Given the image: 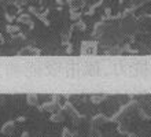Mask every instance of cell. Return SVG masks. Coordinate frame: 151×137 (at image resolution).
<instances>
[{
	"label": "cell",
	"mask_w": 151,
	"mask_h": 137,
	"mask_svg": "<svg viewBox=\"0 0 151 137\" xmlns=\"http://www.w3.org/2000/svg\"><path fill=\"white\" fill-rule=\"evenodd\" d=\"M35 54H39L37 51H33L32 48H25V49H22V51L19 52V56H24V55H35Z\"/></svg>",
	"instance_id": "10"
},
{
	"label": "cell",
	"mask_w": 151,
	"mask_h": 137,
	"mask_svg": "<svg viewBox=\"0 0 151 137\" xmlns=\"http://www.w3.org/2000/svg\"><path fill=\"white\" fill-rule=\"evenodd\" d=\"M70 136H72V132H70L68 128L62 130V136H60V137H70Z\"/></svg>",
	"instance_id": "13"
},
{
	"label": "cell",
	"mask_w": 151,
	"mask_h": 137,
	"mask_svg": "<svg viewBox=\"0 0 151 137\" xmlns=\"http://www.w3.org/2000/svg\"><path fill=\"white\" fill-rule=\"evenodd\" d=\"M21 137H30V134L28 133V132H24V133H22V136Z\"/></svg>",
	"instance_id": "15"
},
{
	"label": "cell",
	"mask_w": 151,
	"mask_h": 137,
	"mask_svg": "<svg viewBox=\"0 0 151 137\" xmlns=\"http://www.w3.org/2000/svg\"><path fill=\"white\" fill-rule=\"evenodd\" d=\"M62 110L65 111V114H68V117L70 118L73 122H76V123H77V122H78L80 119L83 118L81 115H80L78 111L76 110V107L73 106L70 102H66V103H65V106L62 107Z\"/></svg>",
	"instance_id": "2"
},
{
	"label": "cell",
	"mask_w": 151,
	"mask_h": 137,
	"mask_svg": "<svg viewBox=\"0 0 151 137\" xmlns=\"http://www.w3.org/2000/svg\"><path fill=\"white\" fill-rule=\"evenodd\" d=\"M15 130V122L14 121H8L6 122L3 126H1V133L6 134V136H10V134L14 133Z\"/></svg>",
	"instance_id": "5"
},
{
	"label": "cell",
	"mask_w": 151,
	"mask_h": 137,
	"mask_svg": "<svg viewBox=\"0 0 151 137\" xmlns=\"http://www.w3.org/2000/svg\"><path fill=\"white\" fill-rule=\"evenodd\" d=\"M81 52H83V54H95L96 52V45L93 43H84Z\"/></svg>",
	"instance_id": "7"
},
{
	"label": "cell",
	"mask_w": 151,
	"mask_h": 137,
	"mask_svg": "<svg viewBox=\"0 0 151 137\" xmlns=\"http://www.w3.org/2000/svg\"><path fill=\"white\" fill-rule=\"evenodd\" d=\"M17 122H25V117H19L17 119Z\"/></svg>",
	"instance_id": "14"
},
{
	"label": "cell",
	"mask_w": 151,
	"mask_h": 137,
	"mask_svg": "<svg viewBox=\"0 0 151 137\" xmlns=\"http://www.w3.org/2000/svg\"><path fill=\"white\" fill-rule=\"evenodd\" d=\"M107 122H110V119H109V118H106L104 115H102V114H98V115H95V117L92 118L91 128H92V129H99L103 123H107Z\"/></svg>",
	"instance_id": "3"
},
{
	"label": "cell",
	"mask_w": 151,
	"mask_h": 137,
	"mask_svg": "<svg viewBox=\"0 0 151 137\" xmlns=\"http://www.w3.org/2000/svg\"><path fill=\"white\" fill-rule=\"evenodd\" d=\"M139 115L143 118V119H148V121H151V117H150V115H147V114L144 113L143 110H140V108H139Z\"/></svg>",
	"instance_id": "11"
},
{
	"label": "cell",
	"mask_w": 151,
	"mask_h": 137,
	"mask_svg": "<svg viewBox=\"0 0 151 137\" xmlns=\"http://www.w3.org/2000/svg\"><path fill=\"white\" fill-rule=\"evenodd\" d=\"M104 99H106V95H92V96H91L92 103H95V104H99V103H102Z\"/></svg>",
	"instance_id": "9"
},
{
	"label": "cell",
	"mask_w": 151,
	"mask_h": 137,
	"mask_svg": "<svg viewBox=\"0 0 151 137\" xmlns=\"http://www.w3.org/2000/svg\"><path fill=\"white\" fill-rule=\"evenodd\" d=\"M137 110H139L137 103H136L135 100H132V102H129L128 104H125V106L119 110L117 114H114V115L110 118V121H111V122L118 121V119H121L122 117H128V115H131L132 113H135V111H137Z\"/></svg>",
	"instance_id": "1"
},
{
	"label": "cell",
	"mask_w": 151,
	"mask_h": 137,
	"mask_svg": "<svg viewBox=\"0 0 151 137\" xmlns=\"http://www.w3.org/2000/svg\"><path fill=\"white\" fill-rule=\"evenodd\" d=\"M40 108L43 110V111H45V113H56V111H59L62 107H60L59 103L51 100V102H45Z\"/></svg>",
	"instance_id": "4"
},
{
	"label": "cell",
	"mask_w": 151,
	"mask_h": 137,
	"mask_svg": "<svg viewBox=\"0 0 151 137\" xmlns=\"http://www.w3.org/2000/svg\"><path fill=\"white\" fill-rule=\"evenodd\" d=\"M19 22H24V24H30V19H29L28 15H22L19 18ZM30 25H32V24H30Z\"/></svg>",
	"instance_id": "12"
},
{
	"label": "cell",
	"mask_w": 151,
	"mask_h": 137,
	"mask_svg": "<svg viewBox=\"0 0 151 137\" xmlns=\"http://www.w3.org/2000/svg\"><path fill=\"white\" fill-rule=\"evenodd\" d=\"M26 100H28L29 106H37L39 103V96L36 93H28L26 95Z\"/></svg>",
	"instance_id": "8"
},
{
	"label": "cell",
	"mask_w": 151,
	"mask_h": 137,
	"mask_svg": "<svg viewBox=\"0 0 151 137\" xmlns=\"http://www.w3.org/2000/svg\"><path fill=\"white\" fill-rule=\"evenodd\" d=\"M128 137H137V134H135V133H128Z\"/></svg>",
	"instance_id": "16"
},
{
	"label": "cell",
	"mask_w": 151,
	"mask_h": 137,
	"mask_svg": "<svg viewBox=\"0 0 151 137\" xmlns=\"http://www.w3.org/2000/svg\"><path fill=\"white\" fill-rule=\"evenodd\" d=\"M51 121L55 122V123H59V122H63L65 121V111L62 108L59 111H56L51 115Z\"/></svg>",
	"instance_id": "6"
}]
</instances>
